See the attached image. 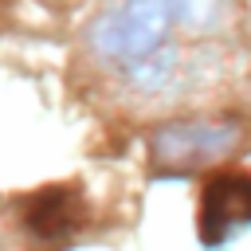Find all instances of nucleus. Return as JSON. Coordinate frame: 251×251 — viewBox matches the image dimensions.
<instances>
[{
	"label": "nucleus",
	"mask_w": 251,
	"mask_h": 251,
	"mask_svg": "<svg viewBox=\"0 0 251 251\" xmlns=\"http://www.w3.org/2000/svg\"><path fill=\"white\" fill-rule=\"evenodd\" d=\"M173 24H180V0H122L90 27V43L102 59L137 67L165 47Z\"/></svg>",
	"instance_id": "obj_1"
},
{
	"label": "nucleus",
	"mask_w": 251,
	"mask_h": 251,
	"mask_svg": "<svg viewBox=\"0 0 251 251\" xmlns=\"http://www.w3.org/2000/svg\"><path fill=\"white\" fill-rule=\"evenodd\" d=\"M243 141L239 122H220V118H192V122H169L153 129L149 137V157L165 173H192L204 165H216L231 157Z\"/></svg>",
	"instance_id": "obj_2"
},
{
	"label": "nucleus",
	"mask_w": 251,
	"mask_h": 251,
	"mask_svg": "<svg viewBox=\"0 0 251 251\" xmlns=\"http://www.w3.org/2000/svg\"><path fill=\"white\" fill-rule=\"evenodd\" d=\"M247 227H251V173L224 169L208 176L200 192V212H196L200 243L216 251V247H227Z\"/></svg>",
	"instance_id": "obj_3"
},
{
	"label": "nucleus",
	"mask_w": 251,
	"mask_h": 251,
	"mask_svg": "<svg viewBox=\"0 0 251 251\" xmlns=\"http://www.w3.org/2000/svg\"><path fill=\"white\" fill-rule=\"evenodd\" d=\"M78 216H82V204H78V196L67 192V188H47V192L31 196L27 208H24L27 231H31L35 239H43V243L71 235V231L78 227Z\"/></svg>",
	"instance_id": "obj_4"
},
{
	"label": "nucleus",
	"mask_w": 251,
	"mask_h": 251,
	"mask_svg": "<svg viewBox=\"0 0 251 251\" xmlns=\"http://www.w3.org/2000/svg\"><path fill=\"white\" fill-rule=\"evenodd\" d=\"M224 4L220 0H180V24L192 31H212L220 24Z\"/></svg>",
	"instance_id": "obj_5"
}]
</instances>
